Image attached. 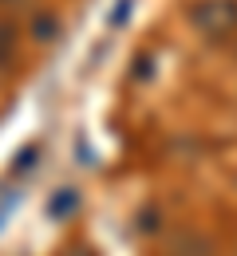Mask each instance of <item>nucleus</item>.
Listing matches in <instances>:
<instances>
[{
	"mask_svg": "<svg viewBox=\"0 0 237 256\" xmlns=\"http://www.w3.org/2000/svg\"><path fill=\"white\" fill-rule=\"evenodd\" d=\"M79 205H83V193L64 186V190H56L48 197V217H52V221H68V217L79 213Z\"/></svg>",
	"mask_w": 237,
	"mask_h": 256,
	"instance_id": "2",
	"label": "nucleus"
},
{
	"mask_svg": "<svg viewBox=\"0 0 237 256\" xmlns=\"http://www.w3.org/2000/svg\"><path fill=\"white\" fill-rule=\"evenodd\" d=\"M68 256H95V252H91V248H71Z\"/></svg>",
	"mask_w": 237,
	"mask_h": 256,
	"instance_id": "6",
	"label": "nucleus"
},
{
	"mask_svg": "<svg viewBox=\"0 0 237 256\" xmlns=\"http://www.w3.org/2000/svg\"><path fill=\"white\" fill-rule=\"evenodd\" d=\"M56 32H60V20L56 16H36V40L44 44V40H56Z\"/></svg>",
	"mask_w": 237,
	"mask_h": 256,
	"instance_id": "4",
	"label": "nucleus"
},
{
	"mask_svg": "<svg viewBox=\"0 0 237 256\" xmlns=\"http://www.w3.org/2000/svg\"><path fill=\"white\" fill-rule=\"evenodd\" d=\"M12 52H16V28H8V24H0V67L12 60Z\"/></svg>",
	"mask_w": 237,
	"mask_h": 256,
	"instance_id": "3",
	"label": "nucleus"
},
{
	"mask_svg": "<svg viewBox=\"0 0 237 256\" xmlns=\"http://www.w3.org/2000/svg\"><path fill=\"white\" fill-rule=\"evenodd\" d=\"M36 154H40V146H28V150H24L20 158H16V166H12V174H28V170L36 166Z\"/></svg>",
	"mask_w": 237,
	"mask_h": 256,
	"instance_id": "5",
	"label": "nucleus"
},
{
	"mask_svg": "<svg viewBox=\"0 0 237 256\" xmlns=\"http://www.w3.org/2000/svg\"><path fill=\"white\" fill-rule=\"evenodd\" d=\"M190 20H194L198 32L221 40L237 28V0H202V4L190 8Z\"/></svg>",
	"mask_w": 237,
	"mask_h": 256,
	"instance_id": "1",
	"label": "nucleus"
}]
</instances>
